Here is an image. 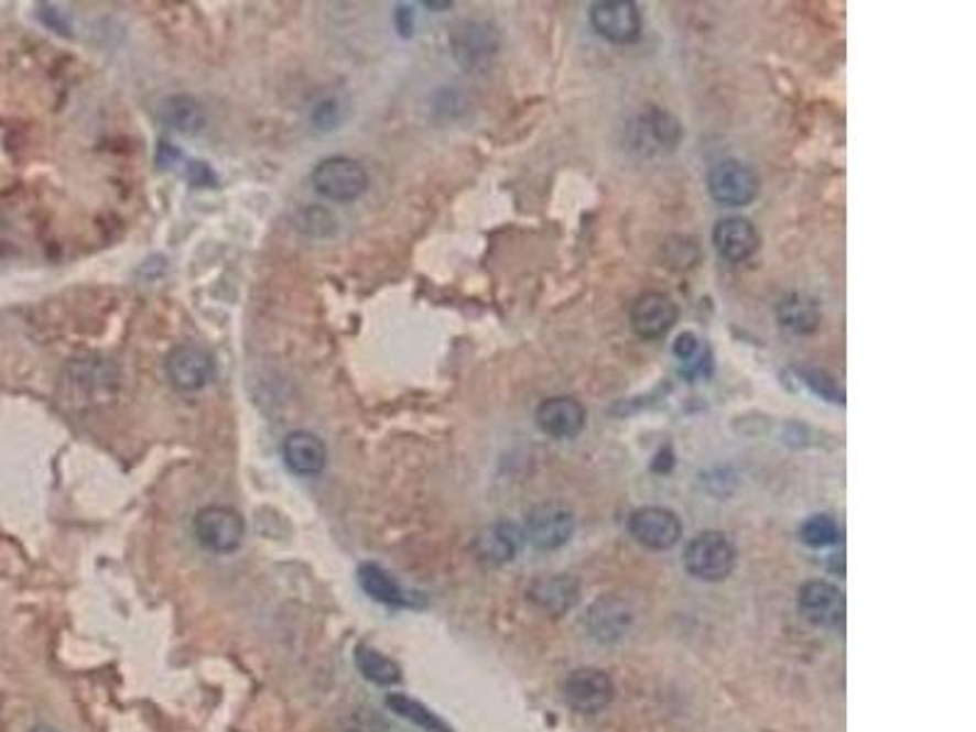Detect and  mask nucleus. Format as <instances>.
Wrapping results in <instances>:
<instances>
[{
  "label": "nucleus",
  "instance_id": "nucleus-16",
  "mask_svg": "<svg viewBox=\"0 0 976 732\" xmlns=\"http://www.w3.org/2000/svg\"><path fill=\"white\" fill-rule=\"evenodd\" d=\"M281 457L296 477H317L327 467V447L321 437L308 430H293L283 437Z\"/></svg>",
  "mask_w": 976,
  "mask_h": 732
},
{
  "label": "nucleus",
  "instance_id": "nucleus-24",
  "mask_svg": "<svg viewBox=\"0 0 976 732\" xmlns=\"http://www.w3.org/2000/svg\"><path fill=\"white\" fill-rule=\"evenodd\" d=\"M640 142L662 146V150H672L681 140V125L674 116H669L662 108H650L642 112L640 118Z\"/></svg>",
  "mask_w": 976,
  "mask_h": 732
},
{
  "label": "nucleus",
  "instance_id": "nucleus-6",
  "mask_svg": "<svg viewBox=\"0 0 976 732\" xmlns=\"http://www.w3.org/2000/svg\"><path fill=\"white\" fill-rule=\"evenodd\" d=\"M118 367L100 354H84L66 367V384L84 401H108L118 389Z\"/></svg>",
  "mask_w": 976,
  "mask_h": 732
},
{
  "label": "nucleus",
  "instance_id": "nucleus-18",
  "mask_svg": "<svg viewBox=\"0 0 976 732\" xmlns=\"http://www.w3.org/2000/svg\"><path fill=\"white\" fill-rule=\"evenodd\" d=\"M713 244L728 262H747L759 250V232L747 218H723L713 230Z\"/></svg>",
  "mask_w": 976,
  "mask_h": 732
},
{
  "label": "nucleus",
  "instance_id": "nucleus-27",
  "mask_svg": "<svg viewBox=\"0 0 976 732\" xmlns=\"http://www.w3.org/2000/svg\"><path fill=\"white\" fill-rule=\"evenodd\" d=\"M674 354L681 362V369L686 374H703V367L711 364V354L706 345L701 342V337L694 332H681L674 342Z\"/></svg>",
  "mask_w": 976,
  "mask_h": 732
},
{
  "label": "nucleus",
  "instance_id": "nucleus-17",
  "mask_svg": "<svg viewBox=\"0 0 976 732\" xmlns=\"http://www.w3.org/2000/svg\"><path fill=\"white\" fill-rule=\"evenodd\" d=\"M520 539L523 533L513 523H494L474 537V557L486 567H503L516 559Z\"/></svg>",
  "mask_w": 976,
  "mask_h": 732
},
{
  "label": "nucleus",
  "instance_id": "nucleus-2",
  "mask_svg": "<svg viewBox=\"0 0 976 732\" xmlns=\"http://www.w3.org/2000/svg\"><path fill=\"white\" fill-rule=\"evenodd\" d=\"M737 561L735 545L723 533H701L684 549V567L691 577L706 583L725 581Z\"/></svg>",
  "mask_w": 976,
  "mask_h": 732
},
{
  "label": "nucleus",
  "instance_id": "nucleus-33",
  "mask_svg": "<svg viewBox=\"0 0 976 732\" xmlns=\"http://www.w3.org/2000/svg\"><path fill=\"white\" fill-rule=\"evenodd\" d=\"M40 15H42V20H44V22H47V28H54L56 32H64V35H69V30H66V22L62 20V15H59V10H56V8H50V6H47V8H44V10H42V13H40Z\"/></svg>",
  "mask_w": 976,
  "mask_h": 732
},
{
  "label": "nucleus",
  "instance_id": "nucleus-4",
  "mask_svg": "<svg viewBox=\"0 0 976 732\" xmlns=\"http://www.w3.org/2000/svg\"><path fill=\"white\" fill-rule=\"evenodd\" d=\"M166 376L181 393H196L215 379V357L198 342H178L166 354Z\"/></svg>",
  "mask_w": 976,
  "mask_h": 732
},
{
  "label": "nucleus",
  "instance_id": "nucleus-36",
  "mask_svg": "<svg viewBox=\"0 0 976 732\" xmlns=\"http://www.w3.org/2000/svg\"><path fill=\"white\" fill-rule=\"evenodd\" d=\"M30 732H56V730H54V728H50V725H35V728H32V730H30Z\"/></svg>",
  "mask_w": 976,
  "mask_h": 732
},
{
  "label": "nucleus",
  "instance_id": "nucleus-9",
  "mask_svg": "<svg viewBox=\"0 0 976 732\" xmlns=\"http://www.w3.org/2000/svg\"><path fill=\"white\" fill-rule=\"evenodd\" d=\"M630 535L647 549L666 551L679 545L681 539V521L674 511L662 509V505H644V509L632 511Z\"/></svg>",
  "mask_w": 976,
  "mask_h": 732
},
{
  "label": "nucleus",
  "instance_id": "nucleus-12",
  "mask_svg": "<svg viewBox=\"0 0 976 732\" xmlns=\"http://www.w3.org/2000/svg\"><path fill=\"white\" fill-rule=\"evenodd\" d=\"M679 318L676 303L662 291H647L630 308V325L642 340H660L674 328Z\"/></svg>",
  "mask_w": 976,
  "mask_h": 732
},
{
  "label": "nucleus",
  "instance_id": "nucleus-30",
  "mask_svg": "<svg viewBox=\"0 0 976 732\" xmlns=\"http://www.w3.org/2000/svg\"><path fill=\"white\" fill-rule=\"evenodd\" d=\"M343 116H345V110H343V106H339V100L325 98L313 108L311 120L317 130L330 132V130H337L339 122H343Z\"/></svg>",
  "mask_w": 976,
  "mask_h": 732
},
{
  "label": "nucleus",
  "instance_id": "nucleus-11",
  "mask_svg": "<svg viewBox=\"0 0 976 732\" xmlns=\"http://www.w3.org/2000/svg\"><path fill=\"white\" fill-rule=\"evenodd\" d=\"M592 25L608 42L630 44L640 37L642 15L632 0H600L592 8Z\"/></svg>",
  "mask_w": 976,
  "mask_h": 732
},
{
  "label": "nucleus",
  "instance_id": "nucleus-13",
  "mask_svg": "<svg viewBox=\"0 0 976 732\" xmlns=\"http://www.w3.org/2000/svg\"><path fill=\"white\" fill-rule=\"evenodd\" d=\"M498 52V32L488 22H462L452 35V54L464 69L476 72L494 59Z\"/></svg>",
  "mask_w": 976,
  "mask_h": 732
},
{
  "label": "nucleus",
  "instance_id": "nucleus-26",
  "mask_svg": "<svg viewBox=\"0 0 976 732\" xmlns=\"http://www.w3.org/2000/svg\"><path fill=\"white\" fill-rule=\"evenodd\" d=\"M293 228L308 238H333L339 230V220L330 208L325 206H305L293 216Z\"/></svg>",
  "mask_w": 976,
  "mask_h": 732
},
{
  "label": "nucleus",
  "instance_id": "nucleus-14",
  "mask_svg": "<svg viewBox=\"0 0 976 732\" xmlns=\"http://www.w3.org/2000/svg\"><path fill=\"white\" fill-rule=\"evenodd\" d=\"M582 596V583L572 573H544L530 583L528 599L535 603L542 613L562 618L574 611Z\"/></svg>",
  "mask_w": 976,
  "mask_h": 732
},
{
  "label": "nucleus",
  "instance_id": "nucleus-7",
  "mask_svg": "<svg viewBox=\"0 0 976 732\" xmlns=\"http://www.w3.org/2000/svg\"><path fill=\"white\" fill-rule=\"evenodd\" d=\"M576 517L562 503H542L528 513L523 537L532 547L552 551L564 547L574 537Z\"/></svg>",
  "mask_w": 976,
  "mask_h": 732
},
{
  "label": "nucleus",
  "instance_id": "nucleus-3",
  "mask_svg": "<svg viewBox=\"0 0 976 732\" xmlns=\"http://www.w3.org/2000/svg\"><path fill=\"white\" fill-rule=\"evenodd\" d=\"M193 535L203 549L215 555H232L245 543V517L227 505H206L193 515Z\"/></svg>",
  "mask_w": 976,
  "mask_h": 732
},
{
  "label": "nucleus",
  "instance_id": "nucleus-32",
  "mask_svg": "<svg viewBox=\"0 0 976 732\" xmlns=\"http://www.w3.org/2000/svg\"><path fill=\"white\" fill-rule=\"evenodd\" d=\"M395 28H399V32L403 37H411L413 35V10H411V6H399L395 8Z\"/></svg>",
  "mask_w": 976,
  "mask_h": 732
},
{
  "label": "nucleus",
  "instance_id": "nucleus-8",
  "mask_svg": "<svg viewBox=\"0 0 976 732\" xmlns=\"http://www.w3.org/2000/svg\"><path fill=\"white\" fill-rule=\"evenodd\" d=\"M708 190L713 200L720 203V206H750L759 194V178L752 166L737 160H725L708 172Z\"/></svg>",
  "mask_w": 976,
  "mask_h": 732
},
{
  "label": "nucleus",
  "instance_id": "nucleus-21",
  "mask_svg": "<svg viewBox=\"0 0 976 732\" xmlns=\"http://www.w3.org/2000/svg\"><path fill=\"white\" fill-rule=\"evenodd\" d=\"M779 325L793 335H811L821 328V308L805 293H791L777 308Z\"/></svg>",
  "mask_w": 976,
  "mask_h": 732
},
{
  "label": "nucleus",
  "instance_id": "nucleus-35",
  "mask_svg": "<svg viewBox=\"0 0 976 732\" xmlns=\"http://www.w3.org/2000/svg\"><path fill=\"white\" fill-rule=\"evenodd\" d=\"M425 8H435V10H445V8H452V3H425Z\"/></svg>",
  "mask_w": 976,
  "mask_h": 732
},
{
  "label": "nucleus",
  "instance_id": "nucleus-10",
  "mask_svg": "<svg viewBox=\"0 0 976 732\" xmlns=\"http://www.w3.org/2000/svg\"><path fill=\"white\" fill-rule=\"evenodd\" d=\"M799 611L815 627H839L845 623V593L831 581H809L799 591Z\"/></svg>",
  "mask_w": 976,
  "mask_h": 732
},
{
  "label": "nucleus",
  "instance_id": "nucleus-25",
  "mask_svg": "<svg viewBox=\"0 0 976 732\" xmlns=\"http://www.w3.org/2000/svg\"><path fill=\"white\" fill-rule=\"evenodd\" d=\"M386 706H389L391 713H395L399 718L408 720V723H413L427 732H454L445 723V720L430 711L427 706H423L420 701H415V698L405 696V693H391L389 698H386Z\"/></svg>",
  "mask_w": 976,
  "mask_h": 732
},
{
  "label": "nucleus",
  "instance_id": "nucleus-29",
  "mask_svg": "<svg viewBox=\"0 0 976 732\" xmlns=\"http://www.w3.org/2000/svg\"><path fill=\"white\" fill-rule=\"evenodd\" d=\"M796 371H799V379L815 393V396H821V398L831 401V403H839V405L845 403L843 389L837 386V381L831 374H827V371L813 369V367H801Z\"/></svg>",
  "mask_w": 976,
  "mask_h": 732
},
{
  "label": "nucleus",
  "instance_id": "nucleus-15",
  "mask_svg": "<svg viewBox=\"0 0 976 732\" xmlns=\"http://www.w3.org/2000/svg\"><path fill=\"white\" fill-rule=\"evenodd\" d=\"M635 621L632 608L628 601L618 599V596H604L598 599L586 615V630L588 635L598 642H618L630 633V625Z\"/></svg>",
  "mask_w": 976,
  "mask_h": 732
},
{
  "label": "nucleus",
  "instance_id": "nucleus-20",
  "mask_svg": "<svg viewBox=\"0 0 976 732\" xmlns=\"http://www.w3.org/2000/svg\"><path fill=\"white\" fill-rule=\"evenodd\" d=\"M159 120H162L164 128L193 138V134H198L206 128L208 116L196 96L174 94L159 103Z\"/></svg>",
  "mask_w": 976,
  "mask_h": 732
},
{
  "label": "nucleus",
  "instance_id": "nucleus-5",
  "mask_svg": "<svg viewBox=\"0 0 976 732\" xmlns=\"http://www.w3.org/2000/svg\"><path fill=\"white\" fill-rule=\"evenodd\" d=\"M562 696L574 711L584 715H594L606 711L616 698V684L604 669L582 667L574 669L562 681Z\"/></svg>",
  "mask_w": 976,
  "mask_h": 732
},
{
  "label": "nucleus",
  "instance_id": "nucleus-28",
  "mask_svg": "<svg viewBox=\"0 0 976 732\" xmlns=\"http://www.w3.org/2000/svg\"><path fill=\"white\" fill-rule=\"evenodd\" d=\"M799 535H801V539L809 547L821 549V547H827V545H835L837 543V539H839V527H837V523L833 521V517L813 515V517H809V521L801 525Z\"/></svg>",
  "mask_w": 976,
  "mask_h": 732
},
{
  "label": "nucleus",
  "instance_id": "nucleus-1",
  "mask_svg": "<svg viewBox=\"0 0 976 732\" xmlns=\"http://www.w3.org/2000/svg\"><path fill=\"white\" fill-rule=\"evenodd\" d=\"M311 184L325 200L355 203L369 190V172L355 156L335 154L315 164Z\"/></svg>",
  "mask_w": 976,
  "mask_h": 732
},
{
  "label": "nucleus",
  "instance_id": "nucleus-31",
  "mask_svg": "<svg viewBox=\"0 0 976 732\" xmlns=\"http://www.w3.org/2000/svg\"><path fill=\"white\" fill-rule=\"evenodd\" d=\"M186 182L193 188H215L218 186V174L213 172L210 164L200 160H191L186 164Z\"/></svg>",
  "mask_w": 976,
  "mask_h": 732
},
{
  "label": "nucleus",
  "instance_id": "nucleus-19",
  "mask_svg": "<svg viewBox=\"0 0 976 732\" xmlns=\"http://www.w3.org/2000/svg\"><path fill=\"white\" fill-rule=\"evenodd\" d=\"M538 425L540 430L547 433L550 437L572 439L584 430L586 411L584 405L574 398L566 396L547 398L538 408Z\"/></svg>",
  "mask_w": 976,
  "mask_h": 732
},
{
  "label": "nucleus",
  "instance_id": "nucleus-22",
  "mask_svg": "<svg viewBox=\"0 0 976 732\" xmlns=\"http://www.w3.org/2000/svg\"><path fill=\"white\" fill-rule=\"evenodd\" d=\"M359 586L367 591L369 599L383 605L401 608L413 603L411 596L401 589V583L395 581L383 567L373 565V561H365V565L359 567Z\"/></svg>",
  "mask_w": 976,
  "mask_h": 732
},
{
  "label": "nucleus",
  "instance_id": "nucleus-34",
  "mask_svg": "<svg viewBox=\"0 0 976 732\" xmlns=\"http://www.w3.org/2000/svg\"><path fill=\"white\" fill-rule=\"evenodd\" d=\"M162 154L166 156V162H164V160H159V162H156L159 166H162V164H164V166H166V164H169V166H172V164H174V162L178 160V156H181V154H178V150H176V146H174V144H166V142H162V144H159V156H162Z\"/></svg>",
  "mask_w": 976,
  "mask_h": 732
},
{
  "label": "nucleus",
  "instance_id": "nucleus-23",
  "mask_svg": "<svg viewBox=\"0 0 976 732\" xmlns=\"http://www.w3.org/2000/svg\"><path fill=\"white\" fill-rule=\"evenodd\" d=\"M355 664L361 677L377 686H395L403 681V669L399 664L369 645H359L355 649Z\"/></svg>",
  "mask_w": 976,
  "mask_h": 732
}]
</instances>
